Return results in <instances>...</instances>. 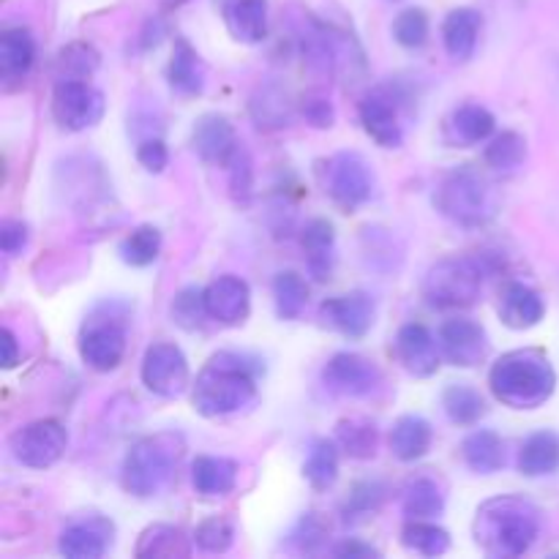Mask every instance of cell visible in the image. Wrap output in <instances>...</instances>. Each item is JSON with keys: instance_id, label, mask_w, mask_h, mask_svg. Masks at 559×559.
<instances>
[{"instance_id": "obj_7", "label": "cell", "mask_w": 559, "mask_h": 559, "mask_svg": "<svg viewBox=\"0 0 559 559\" xmlns=\"http://www.w3.org/2000/svg\"><path fill=\"white\" fill-rule=\"evenodd\" d=\"M126 336H129V314L120 304H102L91 311L80 331V358L87 369L109 374L123 364Z\"/></svg>"}, {"instance_id": "obj_39", "label": "cell", "mask_w": 559, "mask_h": 559, "mask_svg": "<svg viewBox=\"0 0 559 559\" xmlns=\"http://www.w3.org/2000/svg\"><path fill=\"white\" fill-rule=\"evenodd\" d=\"M273 304L282 320H298L309 304V284L300 273L282 271L273 278Z\"/></svg>"}, {"instance_id": "obj_17", "label": "cell", "mask_w": 559, "mask_h": 559, "mask_svg": "<svg viewBox=\"0 0 559 559\" xmlns=\"http://www.w3.org/2000/svg\"><path fill=\"white\" fill-rule=\"evenodd\" d=\"M207 317L218 325H240L251 311V287L246 278L218 276L205 287Z\"/></svg>"}, {"instance_id": "obj_16", "label": "cell", "mask_w": 559, "mask_h": 559, "mask_svg": "<svg viewBox=\"0 0 559 559\" xmlns=\"http://www.w3.org/2000/svg\"><path fill=\"white\" fill-rule=\"evenodd\" d=\"M191 145H194L197 156H200L202 162L224 169L229 167L235 153L243 147L238 140V131L229 123V118L216 112H207L197 120L194 129H191Z\"/></svg>"}, {"instance_id": "obj_41", "label": "cell", "mask_w": 559, "mask_h": 559, "mask_svg": "<svg viewBox=\"0 0 559 559\" xmlns=\"http://www.w3.org/2000/svg\"><path fill=\"white\" fill-rule=\"evenodd\" d=\"M388 489L380 480H358V484L349 489L347 502H344V519L347 522H360V519L374 516L377 511L385 502Z\"/></svg>"}, {"instance_id": "obj_53", "label": "cell", "mask_w": 559, "mask_h": 559, "mask_svg": "<svg viewBox=\"0 0 559 559\" xmlns=\"http://www.w3.org/2000/svg\"><path fill=\"white\" fill-rule=\"evenodd\" d=\"M189 0H162L164 9H178V5H186Z\"/></svg>"}, {"instance_id": "obj_23", "label": "cell", "mask_w": 559, "mask_h": 559, "mask_svg": "<svg viewBox=\"0 0 559 559\" xmlns=\"http://www.w3.org/2000/svg\"><path fill=\"white\" fill-rule=\"evenodd\" d=\"M300 243L306 251V267L314 282H328L336 267V229L328 218H311L304 227Z\"/></svg>"}, {"instance_id": "obj_3", "label": "cell", "mask_w": 559, "mask_h": 559, "mask_svg": "<svg viewBox=\"0 0 559 559\" xmlns=\"http://www.w3.org/2000/svg\"><path fill=\"white\" fill-rule=\"evenodd\" d=\"M489 388L511 409H538L555 396L557 371L540 349H513L489 371Z\"/></svg>"}, {"instance_id": "obj_10", "label": "cell", "mask_w": 559, "mask_h": 559, "mask_svg": "<svg viewBox=\"0 0 559 559\" xmlns=\"http://www.w3.org/2000/svg\"><path fill=\"white\" fill-rule=\"evenodd\" d=\"M142 385L158 399H178L189 391V358L173 342H153L142 355Z\"/></svg>"}, {"instance_id": "obj_1", "label": "cell", "mask_w": 559, "mask_h": 559, "mask_svg": "<svg viewBox=\"0 0 559 559\" xmlns=\"http://www.w3.org/2000/svg\"><path fill=\"white\" fill-rule=\"evenodd\" d=\"M260 360L243 353H218L202 366L191 385V404L202 418H227L257 399Z\"/></svg>"}, {"instance_id": "obj_21", "label": "cell", "mask_w": 559, "mask_h": 559, "mask_svg": "<svg viewBox=\"0 0 559 559\" xmlns=\"http://www.w3.org/2000/svg\"><path fill=\"white\" fill-rule=\"evenodd\" d=\"M249 112L260 129L276 131L287 129L295 120V112H300V107L282 82H265V85H260L251 93Z\"/></svg>"}, {"instance_id": "obj_42", "label": "cell", "mask_w": 559, "mask_h": 559, "mask_svg": "<svg viewBox=\"0 0 559 559\" xmlns=\"http://www.w3.org/2000/svg\"><path fill=\"white\" fill-rule=\"evenodd\" d=\"M169 317H173L175 325L183 328V331H197V328H202V322L211 320L205 306V289L200 287L180 289V293L173 298V306H169Z\"/></svg>"}, {"instance_id": "obj_33", "label": "cell", "mask_w": 559, "mask_h": 559, "mask_svg": "<svg viewBox=\"0 0 559 559\" xmlns=\"http://www.w3.org/2000/svg\"><path fill=\"white\" fill-rule=\"evenodd\" d=\"M333 440L338 442L342 453H347L349 459L369 462V459L377 456V448H380V429L369 418H344L336 424Z\"/></svg>"}, {"instance_id": "obj_9", "label": "cell", "mask_w": 559, "mask_h": 559, "mask_svg": "<svg viewBox=\"0 0 559 559\" xmlns=\"http://www.w3.org/2000/svg\"><path fill=\"white\" fill-rule=\"evenodd\" d=\"M11 456L31 469H49L63 459L69 448V431L60 420L44 418L22 426L9 440Z\"/></svg>"}, {"instance_id": "obj_14", "label": "cell", "mask_w": 559, "mask_h": 559, "mask_svg": "<svg viewBox=\"0 0 559 559\" xmlns=\"http://www.w3.org/2000/svg\"><path fill=\"white\" fill-rule=\"evenodd\" d=\"M393 355H396L404 371H409L413 377H420V380L435 377L440 371V342L420 322H407V325L399 328L396 342H393Z\"/></svg>"}, {"instance_id": "obj_15", "label": "cell", "mask_w": 559, "mask_h": 559, "mask_svg": "<svg viewBox=\"0 0 559 559\" xmlns=\"http://www.w3.org/2000/svg\"><path fill=\"white\" fill-rule=\"evenodd\" d=\"M374 298L369 293H347L322 300L320 320L344 338H364L374 325Z\"/></svg>"}, {"instance_id": "obj_30", "label": "cell", "mask_w": 559, "mask_h": 559, "mask_svg": "<svg viewBox=\"0 0 559 559\" xmlns=\"http://www.w3.org/2000/svg\"><path fill=\"white\" fill-rule=\"evenodd\" d=\"M559 469V435L557 431H535L522 442L519 451V473L524 478H546Z\"/></svg>"}, {"instance_id": "obj_38", "label": "cell", "mask_w": 559, "mask_h": 559, "mask_svg": "<svg viewBox=\"0 0 559 559\" xmlns=\"http://www.w3.org/2000/svg\"><path fill=\"white\" fill-rule=\"evenodd\" d=\"M402 544L426 557H440L451 549V533L431 519H407L402 527Z\"/></svg>"}, {"instance_id": "obj_8", "label": "cell", "mask_w": 559, "mask_h": 559, "mask_svg": "<svg viewBox=\"0 0 559 559\" xmlns=\"http://www.w3.org/2000/svg\"><path fill=\"white\" fill-rule=\"evenodd\" d=\"M325 191L333 205L344 213H355L364 207L374 194V175L360 153L342 151L328 162L325 167Z\"/></svg>"}, {"instance_id": "obj_34", "label": "cell", "mask_w": 559, "mask_h": 559, "mask_svg": "<svg viewBox=\"0 0 559 559\" xmlns=\"http://www.w3.org/2000/svg\"><path fill=\"white\" fill-rule=\"evenodd\" d=\"M338 459H342V448L336 440H317L304 462L306 484L314 491L333 489L338 480Z\"/></svg>"}, {"instance_id": "obj_11", "label": "cell", "mask_w": 559, "mask_h": 559, "mask_svg": "<svg viewBox=\"0 0 559 559\" xmlns=\"http://www.w3.org/2000/svg\"><path fill=\"white\" fill-rule=\"evenodd\" d=\"M104 93L87 80H58L52 91V118L66 131H87L104 118Z\"/></svg>"}, {"instance_id": "obj_32", "label": "cell", "mask_w": 559, "mask_h": 559, "mask_svg": "<svg viewBox=\"0 0 559 559\" xmlns=\"http://www.w3.org/2000/svg\"><path fill=\"white\" fill-rule=\"evenodd\" d=\"M451 134L453 140L462 142L464 147L480 145V142H489L497 131V118L491 115V109H486L484 104H462V107L453 109L451 115Z\"/></svg>"}, {"instance_id": "obj_12", "label": "cell", "mask_w": 559, "mask_h": 559, "mask_svg": "<svg viewBox=\"0 0 559 559\" xmlns=\"http://www.w3.org/2000/svg\"><path fill=\"white\" fill-rule=\"evenodd\" d=\"M322 385L336 396L366 399L382 388V371L360 353H336L322 366Z\"/></svg>"}, {"instance_id": "obj_49", "label": "cell", "mask_w": 559, "mask_h": 559, "mask_svg": "<svg viewBox=\"0 0 559 559\" xmlns=\"http://www.w3.org/2000/svg\"><path fill=\"white\" fill-rule=\"evenodd\" d=\"M136 162L147 169V173H164L169 164V151L164 145L162 136H147L145 142H140L136 147Z\"/></svg>"}, {"instance_id": "obj_36", "label": "cell", "mask_w": 559, "mask_h": 559, "mask_svg": "<svg viewBox=\"0 0 559 559\" xmlns=\"http://www.w3.org/2000/svg\"><path fill=\"white\" fill-rule=\"evenodd\" d=\"M402 511L407 519H437L445 511V491L435 478H415L404 489Z\"/></svg>"}, {"instance_id": "obj_25", "label": "cell", "mask_w": 559, "mask_h": 559, "mask_svg": "<svg viewBox=\"0 0 559 559\" xmlns=\"http://www.w3.org/2000/svg\"><path fill=\"white\" fill-rule=\"evenodd\" d=\"M431 442H435V429L420 415H402L388 437L391 453L404 464L420 462L431 451Z\"/></svg>"}, {"instance_id": "obj_29", "label": "cell", "mask_w": 559, "mask_h": 559, "mask_svg": "<svg viewBox=\"0 0 559 559\" xmlns=\"http://www.w3.org/2000/svg\"><path fill=\"white\" fill-rule=\"evenodd\" d=\"M191 540L175 524H151L142 530L134 555L136 559H186L191 555Z\"/></svg>"}, {"instance_id": "obj_26", "label": "cell", "mask_w": 559, "mask_h": 559, "mask_svg": "<svg viewBox=\"0 0 559 559\" xmlns=\"http://www.w3.org/2000/svg\"><path fill=\"white\" fill-rule=\"evenodd\" d=\"M480 27H484V16L475 9H453L451 14L442 22V44H445V52L451 55L453 60L464 63L475 55V47H478Z\"/></svg>"}, {"instance_id": "obj_35", "label": "cell", "mask_w": 559, "mask_h": 559, "mask_svg": "<svg viewBox=\"0 0 559 559\" xmlns=\"http://www.w3.org/2000/svg\"><path fill=\"white\" fill-rule=\"evenodd\" d=\"M442 409L456 426H475L486 415V399L467 382H453L442 393Z\"/></svg>"}, {"instance_id": "obj_22", "label": "cell", "mask_w": 559, "mask_h": 559, "mask_svg": "<svg viewBox=\"0 0 559 559\" xmlns=\"http://www.w3.org/2000/svg\"><path fill=\"white\" fill-rule=\"evenodd\" d=\"M358 118L366 134L380 147H399L404 142V129L399 123L396 104L385 93H369L358 104Z\"/></svg>"}, {"instance_id": "obj_31", "label": "cell", "mask_w": 559, "mask_h": 559, "mask_svg": "<svg viewBox=\"0 0 559 559\" xmlns=\"http://www.w3.org/2000/svg\"><path fill=\"white\" fill-rule=\"evenodd\" d=\"M462 456L473 473L495 475L506 467V442L497 431L478 429L462 442Z\"/></svg>"}, {"instance_id": "obj_19", "label": "cell", "mask_w": 559, "mask_h": 559, "mask_svg": "<svg viewBox=\"0 0 559 559\" xmlns=\"http://www.w3.org/2000/svg\"><path fill=\"white\" fill-rule=\"evenodd\" d=\"M36 63V38L27 27H5L0 36V80L5 91L25 85Z\"/></svg>"}, {"instance_id": "obj_24", "label": "cell", "mask_w": 559, "mask_h": 559, "mask_svg": "<svg viewBox=\"0 0 559 559\" xmlns=\"http://www.w3.org/2000/svg\"><path fill=\"white\" fill-rule=\"evenodd\" d=\"M205 80H207V69L205 63H202L200 52H197L183 36L175 38L173 58H169V66H167L169 87H173L178 96L194 98L205 91Z\"/></svg>"}, {"instance_id": "obj_51", "label": "cell", "mask_w": 559, "mask_h": 559, "mask_svg": "<svg viewBox=\"0 0 559 559\" xmlns=\"http://www.w3.org/2000/svg\"><path fill=\"white\" fill-rule=\"evenodd\" d=\"M333 555L342 557V559H377L380 557V551L374 549L371 544H364V540H344V544H338L336 549H333Z\"/></svg>"}, {"instance_id": "obj_27", "label": "cell", "mask_w": 559, "mask_h": 559, "mask_svg": "<svg viewBox=\"0 0 559 559\" xmlns=\"http://www.w3.org/2000/svg\"><path fill=\"white\" fill-rule=\"evenodd\" d=\"M191 486L200 497H227L238 486V462L227 456H197L191 464Z\"/></svg>"}, {"instance_id": "obj_18", "label": "cell", "mask_w": 559, "mask_h": 559, "mask_svg": "<svg viewBox=\"0 0 559 559\" xmlns=\"http://www.w3.org/2000/svg\"><path fill=\"white\" fill-rule=\"evenodd\" d=\"M115 527L104 516H87L60 533L58 551L69 559H102L112 544Z\"/></svg>"}, {"instance_id": "obj_37", "label": "cell", "mask_w": 559, "mask_h": 559, "mask_svg": "<svg viewBox=\"0 0 559 559\" xmlns=\"http://www.w3.org/2000/svg\"><path fill=\"white\" fill-rule=\"evenodd\" d=\"M162 229L153 227V224H140V227L131 229L118 246V254L126 265L131 267H147L158 260L162 254Z\"/></svg>"}, {"instance_id": "obj_52", "label": "cell", "mask_w": 559, "mask_h": 559, "mask_svg": "<svg viewBox=\"0 0 559 559\" xmlns=\"http://www.w3.org/2000/svg\"><path fill=\"white\" fill-rule=\"evenodd\" d=\"M0 347H3V369H14L16 358H20V349H16V336L11 333V328L0 331Z\"/></svg>"}, {"instance_id": "obj_44", "label": "cell", "mask_w": 559, "mask_h": 559, "mask_svg": "<svg viewBox=\"0 0 559 559\" xmlns=\"http://www.w3.org/2000/svg\"><path fill=\"white\" fill-rule=\"evenodd\" d=\"M431 22L424 9H404L402 14L393 20V38L402 44L404 49H420L429 41Z\"/></svg>"}, {"instance_id": "obj_40", "label": "cell", "mask_w": 559, "mask_h": 559, "mask_svg": "<svg viewBox=\"0 0 559 559\" xmlns=\"http://www.w3.org/2000/svg\"><path fill=\"white\" fill-rule=\"evenodd\" d=\"M527 158V140L519 131H502L489 140L484 151V162L497 173H513Z\"/></svg>"}, {"instance_id": "obj_6", "label": "cell", "mask_w": 559, "mask_h": 559, "mask_svg": "<svg viewBox=\"0 0 559 559\" xmlns=\"http://www.w3.org/2000/svg\"><path fill=\"white\" fill-rule=\"evenodd\" d=\"M486 257L451 254L437 260L424 276V298L437 311H462L478 304L484 278L491 271Z\"/></svg>"}, {"instance_id": "obj_2", "label": "cell", "mask_w": 559, "mask_h": 559, "mask_svg": "<svg viewBox=\"0 0 559 559\" xmlns=\"http://www.w3.org/2000/svg\"><path fill=\"white\" fill-rule=\"evenodd\" d=\"M473 533L475 544L489 557H524L540 535V513L522 497H495L478 508Z\"/></svg>"}, {"instance_id": "obj_50", "label": "cell", "mask_w": 559, "mask_h": 559, "mask_svg": "<svg viewBox=\"0 0 559 559\" xmlns=\"http://www.w3.org/2000/svg\"><path fill=\"white\" fill-rule=\"evenodd\" d=\"M27 238H31L27 224L14 222V218H5V222L0 224V249H3V254L9 257L20 254V251L27 246Z\"/></svg>"}, {"instance_id": "obj_13", "label": "cell", "mask_w": 559, "mask_h": 559, "mask_svg": "<svg viewBox=\"0 0 559 559\" xmlns=\"http://www.w3.org/2000/svg\"><path fill=\"white\" fill-rule=\"evenodd\" d=\"M437 342H440L442 358L448 364L459 366V369H475L489 355L486 328L480 322L469 320V317H451V320L442 322Z\"/></svg>"}, {"instance_id": "obj_47", "label": "cell", "mask_w": 559, "mask_h": 559, "mask_svg": "<svg viewBox=\"0 0 559 559\" xmlns=\"http://www.w3.org/2000/svg\"><path fill=\"white\" fill-rule=\"evenodd\" d=\"M289 538H293L304 551H314L317 546L328 538V527H325V522L317 516V513H306V516L298 522V527L293 530V535H289Z\"/></svg>"}, {"instance_id": "obj_48", "label": "cell", "mask_w": 559, "mask_h": 559, "mask_svg": "<svg viewBox=\"0 0 559 559\" xmlns=\"http://www.w3.org/2000/svg\"><path fill=\"white\" fill-rule=\"evenodd\" d=\"M300 118L311 126V129H331L336 123V109L328 98L309 96L300 102Z\"/></svg>"}, {"instance_id": "obj_20", "label": "cell", "mask_w": 559, "mask_h": 559, "mask_svg": "<svg viewBox=\"0 0 559 559\" xmlns=\"http://www.w3.org/2000/svg\"><path fill=\"white\" fill-rule=\"evenodd\" d=\"M500 320L511 331H530L546 317V300L535 287L524 282H508L500 293Z\"/></svg>"}, {"instance_id": "obj_46", "label": "cell", "mask_w": 559, "mask_h": 559, "mask_svg": "<svg viewBox=\"0 0 559 559\" xmlns=\"http://www.w3.org/2000/svg\"><path fill=\"white\" fill-rule=\"evenodd\" d=\"M227 173H229V189H233L235 200H243V202L249 200L251 186H254V169H251V156L246 153V147H240V151L235 153Z\"/></svg>"}, {"instance_id": "obj_43", "label": "cell", "mask_w": 559, "mask_h": 559, "mask_svg": "<svg viewBox=\"0 0 559 559\" xmlns=\"http://www.w3.org/2000/svg\"><path fill=\"white\" fill-rule=\"evenodd\" d=\"M194 546L197 549L207 551V555H222L233 546L235 540V524L229 516H211L194 530Z\"/></svg>"}, {"instance_id": "obj_28", "label": "cell", "mask_w": 559, "mask_h": 559, "mask_svg": "<svg viewBox=\"0 0 559 559\" xmlns=\"http://www.w3.org/2000/svg\"><path fill=\"white\" fill-rule=\"evenodd\" d=\"M224 22L235 41L260 44L267 38V0H229Z\"/></svg>"}, {"instance_id": "obj_5", "label": "cell", "mask_w": 559, "mask_h": 559, "mask_svg": "<svg viewBox=\"0 0 559 559\" xmlns=\"http://www.w3.org/2000/svg\"><path fill=\"white\" fill-rule=\"evenodd\" d=\"M435 205L448 222L459 227H486L500 211V194L484 173L473 167H456L440 178L435 189Z\"/></svg>"}, {"instance_id": "obj_4", "label": "cell", "mask_w": 559, "mask_h": 559, "mask_svg": "<svg viewBox=\"0 0 559 559\" xmlns=\"http://www.w3.org/2000/svg\"><path fill=\"white\" fill-rule=\"evenodd\" d=\"M183 456L186 437L180 431H156V435L142 437L126 453L123 467H120V486L126 495L136 500H151L167 489Z\"/></svg>"}, {"instance_id": "obj_45", "label": "cell", "mask_w": 559, "mask_h": 559, "mask_svg": "<svg viewBox=\"0 0 559 559\" xmlns=\"http://www.w3.org/2000/svg\"><path fill=\"white\" fill-rule=\"evenodd\" d=\"M60 66V80H87L93 71L98 69V52L91 47V44L74 41L69 47L60 49L58 55Z\"/></svg>"}]
</instances>
